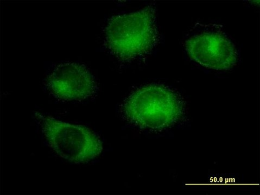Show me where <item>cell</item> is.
<instances>
[{"label": "cell", "instance_id": "3957f363", "mask_svg": "<svg viewBox=\"0 0 260 195\" xmlns=\"http://www.w3.org/2000/svg\"><path fill=\"white\" fill-rule=\"evenodd\" d=\"M35 116L47 143L60 158L76 164L85 163L96 159L103 151L100 138L89 129L39 113Z\"/></svg>", "mask_w": 260, "mask_h": 195}, {"label": "cell", "instance_id": "277c9868", "mask_svg": "<svg viewBox=\"0 0 260 195\" xmlns=\"http://www.w3.org/2000/svg\"><path fill=\"white\" fill-rule=\"evenodd\" d=\"M185 47L192 60L216 71L231 69L238 60V52L234 44L222 32L203 31L188 37Z\"/></svg>", "mask_w": 260, "mask_h": 195}, {"label": "cell", "instance_id": "5b68a950", "mask_svg": "<svg viewBox=\"0 0 260 195\" xmlns=\"http://www.w3.org/2000/svg\"><path fill=\"white\" fill-rule=\"evenodd\" d=\"M53 96L61 100H83L96 93L97 84L84 65L66 62L55 67L46 81Z\"/></svg>", "mask_w": 260, "mask_h": 195}, {"label": "cell", "instance_id": "7a4b0ae2", "mask_svg": "<svg viewBox=\"0 0 260 195\" xmlns=\"http://www.w3.org/2000/svg\"><path fill=\"white\" fill-rule=\"evenodd\" d=\"M125 119L140 129L158 131L182 119L184 104L177 92L162 85L153 84L134 91L121 107Z\"/></svg>", "mask_w": 260, "mask_h": 195}, {"label": "cell", "instance_id": "6da1fadb", "mask_svg": "<svg viewBox=\"0 0 260 195\" xmlns=\"http://www.w3.org/2000/svg\"><path fill=\"white\" fill-rule=\"evenodd\" d=\"M104 36L106 48L118 58L131 61L146 55L159 41L155 6L112 17Z\"/></svg>", "mask_w": 260, "mask_h": 195}]
</instances>
